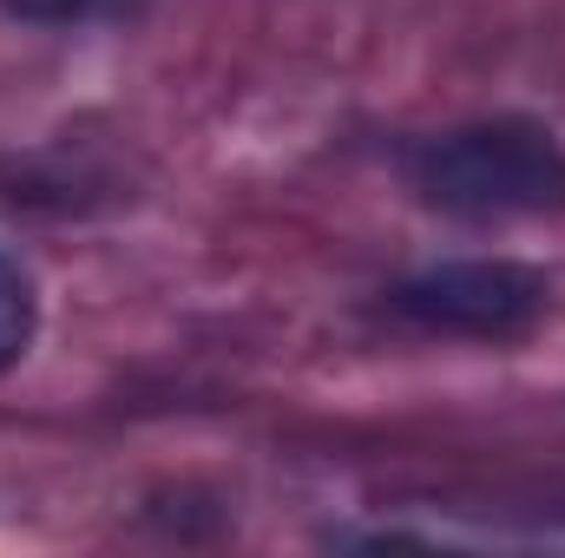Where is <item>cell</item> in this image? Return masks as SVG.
Returning a JSON list of instances; mask_svg holds the SVG:
<instances>
[{"mask_svg":"<svg viewBox=\"0 0 565 558\" xmlns=\"http://www.w3.org/2000/svg\"><path fill=\"white\" fill-rule=\"evenodd\" d=\"M13 20H33V26H66V20H79L93 0H0Z\"/></svg>","mask_w":565,"mask_h":558,"instance_id":"obj_4","label":"cell"},{"mask_svg":"<svg viewBox=\"0 0 565 558\" xmlns=\"http://www.w3.org/2000/svg\"><path fill=\"white\" fill-rule=\"evenodd\" d=\"M40 335V296H33V277L20 270V257L0 250V375L33 348Z\"/></svg>","mask_w":565,"mask_h":558,"instance_id":"obj_3","label":"cell"},{"mask_svg":"<svg viewBox=\"0 0 565 558\" xmlns=\"http://www.w3.org/2000/svg\"><path fill=\"white\" fill-rule=\"evenodd\" d=\"M553 309V282L513 257H460L388 289V315L422 335H467V342H513Z\"/></svg>","mask_w":565,"mask_h":558,"instance_id":"obj_2","label":"cell"},{"mask_svg":"<svg viewBox=\"0 0 565 558\" xmlns=\"http://www.w3.org/2000/svg\"><path fill=\"white\" fill-rule=\"evenodd\" d=\"M408 178L440 217L460 224H526L565 211V144L520 112L473 119L415 144Z\"/></svg>","mask_w":565,"mask_h":558,"instance_id":"obj_1","label":"cell"}]
</instances>
